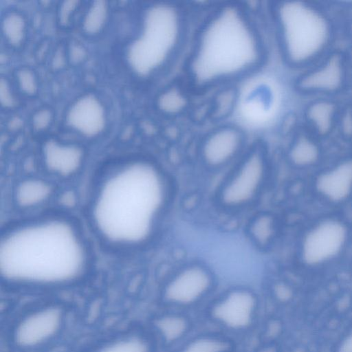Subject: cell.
I'll return each instance as SVG.
<instances>
[{"label":"cell","mask_w":352,"mask_h":352,"mask_svg":"<svg viewBox=\"0 0 352 352\" xmlns=\"http://www.w3.org/2000/svg\"><path fill=\"white\" fill-rule=\"evenodd\" d=\"M336 113L335 105L327 101L320 100L313 103L308 109L307 116L316 131L322 134L328 133L332 128Z\"/></svg>","instance_id":"17"},{"label":"cell","mask_w":352,"mask_h":352,"mask_svg":"<svg viewBox=\"0 0 352 352\" xmlns=\"http://www.w3.org/2000/svg\"><path fill=\"white\" fill-rule=\"evenodd\" d=\"M263 28L253 10L239 2L212 6L195 29L183 63L191 91L229 86L258 72L268 58Z\"/></svg>","instance_id":"1"},{"label":"cell","mask_w":352,"mask_h":352,"mask_svg":"<svg viewBox=\"0 0 352 352\" xmlns=\"http://www.w3.org/2000/svg\"><path fill=\"white\" fill-rule=\"evenodd\" d=\"M52 119V114L49 109H40L33 116L32 126L36 130L45 129L49 126Z\"/></svg>","instance_id":"25"},{"label":"cell","mask_w":352,"mask_h":352,"mask_svg":"<svg viewBox=\"0 0 352 352\" xmlns=\"http://www.w3.org/2000/svg\"><path fill=\"white\" fill-rule=\"evenodd\" d=\"M338 352H352V333L341 343Z\"/></svg>","instance_id":"29"},{"label":"cell","mask_w":352,"mask_h":352,"mask_svg":"<svg viewBox=\"0 0 352 352\" xmlns=\"http://www.w3.org/2000/svg\"><path fill=\"white\" fill-rule=\"evenodd\" d=\"M16 80L21 90L33 95L37 91V81L34 74L28 69H21L16 74Z\"/></svg>","instance_id":"24"},{"label":"cell","mask_w":352,"mask_h":352,"mask_svg":"<svg viewBox=\"0 0 352 352\" xmlns=\"http://www.w3.org/2000/svg\"><path fill=\"white\" fill-rule=\"evenodd\" d=\"M68 124L78 133L93 137L102 131L106 115L101 102L93 95H85L76 100L67 114Z\"/></svg>","instance_id":"12"},{"label":"cell","mask_w":352,"mask_h":352,"mask_svg":"<svg viewBox=\"0 0 352 352\" xmlns=\"http://www.w3.org/2000/svg\"><path fill=\"white\" fill-rule=\"evenodd\" d=\"M344 79L342 61L338 56H333L322 65L305 75L299 86L306 91L332 92L342 87Z\"/></svg>","instance_id":"14"},{"label":"cell","mask_w":352,"mask_h":352,"mask_svg":"<svg viewBox=\"0 0 352 352\" xmlns=\"http://www.w3.org/2000/svg\"><path fill=\"white\" fill-rule=\"evenodd\" d=\"M267 168L264 146L255 143L248 146L233 171L221 185L217 193L219 203L229 210L250 205L263 189Z\"/></svg>","instance_id":"6"},{"label":"cell","mask_w":352,"mask_h":352,"mask_svg":"<svg viewBox=\"0 0 352 352\" xmlns=\"http://www.w3.org/2000/svg\"><path fill=\"white\" fill-rule=\"evenodd\" d=\"M45 166L52 174L62 177L75 175L81 168L83 151L79 146L48 140L43 148Z\"/></svg>","instance_id":"13"},{"label":"cell","mask_w":352,"mask_h":352,"mask_svg":"<svg viewBox=\"0 0 352 352\" xmlns=\"http://www.w3.org/2000/svg\"><path fill=\"white\" fill-rule=\"evenodd\" d=\"M244 130L233 123L217 125L201 138L198 154L204 166L212 169L226 167L239 160L247 149Z\"/></svg>","instance_id":"7"},{"label":"cell","mask_w":352,"mask_h":352,"mask_svg":"<svg viewBox=\"0 0 352 352\" xmlns=\"http://www.w3.org/2000/svg\"><path fill=\"white\" fill-rule=\"evenodd\" d=\"M86 56L85 50L79 44L72 45L69 50V57L71 60L74 63H79Z\"/></svg>","instance_id":"28"},{"label":"cell","mask_w":352,"mask_h":352,"mask_svg":"<svg viewBox=\"0 0 352 352\" xmlns=\"http://www.w3.org/2000/svg\"><path fill=\"white\" fill-rule=\"evenodd\" d=\"M316 186L321 194L332 201L346 198L352 188V160L322 174L317 180Z\"/></svg>","instance_id":"15"},{"label":"cell","mask_w":352,"mask_h":352,"mask_svg":"<svg viewBox=\"0 0 352 352\" xmlns=\"http://www.w3.org/2000/svg\"><path fill=\"white\" fill-rule=\"evenodd\" d=\"M166 197L164 179L151 162L134 160L111 170L91 204L98 237L118 248L142 245L153 234Z\"/></svg>","instance_id":"3"},{"label":"cell","mask_w":352,"mask_h":352,"mask_svg":"<svg viewBox=\"0 0 352 352\" xmlns=\"http://www.w3.org/2000/svg\"><path fill=\"white\" fill-rule=\"evenodd\" d=\"M2 32L6 39L12 45H19L23 41L25 31V21L19 14L11 12L2 19Z\"/></svg>","instance_id":"20"},{"label":"cell","mask_w":352,"mask_h":352,"mask_svg":"<svg viewBox=\"0 0 352 352\" xmlns=\"http://www.w3.org/2000/svg\"><path fill=\"white\" fill-rule=\"evenodd\" d=\"M346 238V228L340 221L326 220L320 223L303 240V261L309 265H317L332 258L340 252Z\"/></svg>","instance_id":"9"},{"label":"cell","mask_w":352,"mask_h":352,"mask_svg":"<svg viewBox=\"0 0 352 352\" xmlns=\"http://www.w3.org/2000/svg\"><path fill=\"white\" fill-rule=\"evenodd\" d=\"M256 308V298L252 292L245 289H236L218 301L212 314L222 325L231 329L240 330L252 323Z\"/></svg>","instance_id":"11"},{"label":"cell","mask_w":352,"mask_h":352,"mask_svg":"<svg viewBox=\"0 0 352 352\" xmlns=\"http://www.w3.org/2000/svg\"><path fill=\"white\" fill-rule=\"evenodd\" d=\"M14 98L6 80H0V103L3 107L10 108L14 104Z\"/></svg>","instance_id":"26"},{"label":"cell","mask_w":352,"mask_h":352,"mask_svg":"<svg viewBox=\"0 0 352 352\" xmlns=\"http://www.w3.org/2000/svg\"><path fill=\"white\" fill-rule=\"evenodd\" d=\"M191 18L186 6L175 1L153 3L145 10L140 35L129 47L133 70L143 77L171 71L188 47Z\"/></svg>","instance_id":"4"},{"label":"cell","mask_w":352,"mask_h":352,"mask_svg":"<svg viewBox=\"0 0 352 352\" xmlns=\"http://www.w3.org/2000/svg\"><path fill=\"white\" fill-rule=\"evenodd\" d=\"M89 255L77 226L60 216H43L8 228L0 241V274L6 283L58 287L79 280Z\"/></svg>","instance_id":"2"},{"label":"cell","mask_w":352,"mask_h":352,"mask_svg":"<svg viewBox=\"0 0 352 352\" xmlns=\"http://www.w3.org/2000/svg\"><path fill=\"white\" fill-rule=\"evenodd\" d=\"M289 157L297 165L304 166L314 162L319 155L315 143L306 137H300L292 146Z\"/></svg>","instance_id":"18"},{"label":"cell","mask_w":352,"mask_h":352,"mask_svg":"<svg viewBox=\"0 0 352 352\" xmlns=\"http://www.w3.org/2000/svg\"><path fill=\"white\" fill-rule=\"evenodd\" d=\"M52 185L41 178H28L16 187L14 198L16 204L23 208H31L46 202L52 195Z\"/></svg>","instance_id":"16"},{"label":"cell","mask_w":352,"mask_h":352,"mask_svg":"<svg viewBox=\"0 0 352 352\" xmlns=\"http://www.w3.org/2000/svg\"><path fill=\"white\" fill-rule=\"evenodd\" d=\"M225 348L221 340L203 337L190 342L180 352H223Z\"/></svg>","instance_id":"23"},{"label":"cell","mask_w":352,"mask_h":352,"mask_svg":"<svg viewBox=\"0 0 352 352\" xmlns=\"http://www.w3.org/2000/svg\"><path fill=\"white\" fill-rule=\"evenodd\" d=\"M212 285L209 271L199 265H190L179 270L168 281L164 297L175 305H188L204 297Z\"/></svg>","instance_id":"10"},{"label":"cell","mask_w":352,"mask_h":352,"mask_svg":"<svg viewBox=\"0 0 352 352\" xmlns=\"http://www.w3.org/2000/svg\"><path fill=\"white\" fill-rule=\"evenodd\" d=\"M158 329L162 336L168 342H173L179 338L187 328L185 320L179 316H166L159 320Z\"/></svg>","instance_id":"21"},{"label":"cell","mask_w":352,"mask_h":352,"mask_svg":"<svg viewBox=\"0 0 352 352\" xmlns=\"http://www.w3.org/2000/svg\"><path fill=\"white\" fill-rule=\"evenodd\" d=\"M98 352H148V346L140 338L129 337L113 341Z\"/></svg>","instance_id":"22"},{"label":"cell","mask_w":352,"mask_h":352,"mask_svg":"<svg viewBox=\"0 0 352 352\" xmlns=\"http://www.w3.org/2000/svg\"><path fill=\"white\" fill-rule=\"evenodd\" d=\"M108 5L104 1H96L87 10L82 22V28L88 34L100 32L108 17Z\"/></svg>","instance_id":"19"},{"label":"cell","mask_w":352,"mask_h":352,"mask_svg":"<svg viewBox=\"0 0 352 352\" xmlns=\"http://www.w3.org/2000/svg\"><path fill=\"white\" fill-rule=\"evenodd\" d=\"M270 9L278 49L287 64H305L326 47L330 25L321 12L300 1H279Z\"/></svg>","instance_id":"5"},{"label":"cell","mask_w":352,"mask_h":352,"mask_svg":"<svg viewBox=\"0 0 352 352\" xmlns=\"http://www.w3.org/2000/svg\"><path fill=\"white\" fill-rule=\"evenodd\" d=\"M63 320V311L58 307L47 306L36 309L19 321L13 331V342L23 349L38 347L59 332Z\"/></svg>","instance_id":"8"},{"label":"cell","mask_w":352,"mask_h":352,"mask_svg":"<svg viewBox=\"0 0 352 352\" xmlns=\"http://www.w3.org/2000/svg\"><path fill=\"white\" fill-rule=\"evenodd\" d=\"M78 1H65L59 8V20L62 24H67L70 19L71 14L76 9Z\"/></svg>","instance_id":"27"}]
</instances>
